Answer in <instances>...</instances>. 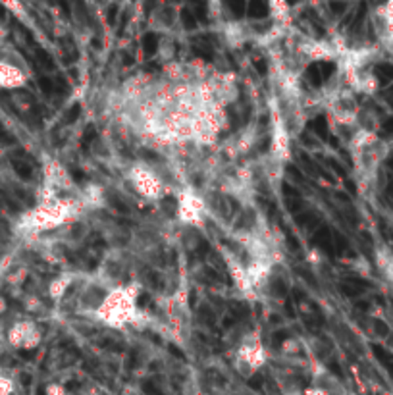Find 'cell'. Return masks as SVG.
Returning a JSON list of instances; mask_svg holds the SVG:
<instances>
[{
    "label": "cell",
    "mask_w": 393,
    "mask_h": 395,
    "mask_svg": "<svg viewBox=\"0 0 393 395\" xmlns=\"http://www.w3.org/2000/svg\"><path fill=\"white\" fill-rule=\"evenodd\" d=\"M10 344L16 345V347H33L37 344V332L31 324L27 322H19L16 326L10 330Z\"/></svg>",
    "instance_id": "obj_1"
},
{
    "label": "cell",
    "mask_w": 393,
    "mask_h": 395,
    "mask_svg": "<svg viewBox=\"0 0 393 395\" xmlns=\"http://www.w3.org/2000/svg\"><path fill=\"white\" fill-rule=\"evenodd\" d=\"M22 72L10 64L8 60H0V87H6V89H14V87L22 85Z\"/></svg>",
    "instance_id": "obj_2"
},
{
    "label": "cell",
    "mask_w": 393,
    "mask_h": 395,
    "mask_svg": "<svg viewBox=\"0 0 393 395\" xmlns=\"http://www.w3.org/2000/svg\"><path fill=\"white\" fill-rule=\"evenodd\" d=\"M12 389H14L12 380L0 374V395H12Z\"/></svg>",
    "instance_id": "obj_3"
},
{
    "label": "cell",
    "mask_w": 393,
    "mask_h": 395,
    "mask_svg": "<svg viewBox=\"0 0 393 395\" xmlns=\"http://www.w3.org/2000/svg\"><path fill=\"white\" fill-rule=\"evenodd\" d=\"M249 14H251L253 17H262L266 14V6L257 4V2H253V4L249 6Z\"/></svg>",
    "instance_id": "obj_4"
},
{
    "label": "cell",
    "mask_w": 393,
    "mask_h": 395,
    "mask_svg": "<svg viewBox=\"0 0 393 395\" xmlns=\"http://www.w3.org/2000/svg\"><path fill=\"white\" fill-rule=\"evenodd\" d=\"M143 44H145V51L147 52H153L156 49V37L154 35H145V39H143Z\"/></svg>",
    "instance_id": "obj_5"
},
{
    "label": "cell",
    "mask_w": 393,
    "mask_h": 395,
    "mask_svg": "<svg viewBox=\"0 0 393 395\" xmlns=\"http://www.w3.org/2000/svg\"><path fill=\"white\" fill-rule=\"evenodd\" d=\"M183 22H185V26L187 27L196 26V17H193V14H189V12H185V14H183Z\"/></svg>",
    "instance_id": "obj_6"
},
{
    "label": "cell",
    "mask_w": 393,
    "mask_h": 395,
    "mask_svg": "<svg viewBox=\"0 0 393 395\" xmlns=\"http://www.w3.org/2000/svg\"><path fill=\"white\" fill-rule=\"evenodd\" d=\"M332 10L333 12H342V10H345V4H332Z\"/></svg>",
    "instance_id": "obj_7"
},
{
    "label": "cell",
    "mask_w": 393,
    "mask_h": 395,
    "mask_svg": "<svg viewBox=\"0 0 393 395\" xmlns=\"http://www.w3.org/2000/svg\"><path fill=\"white\" fill-rule=\"evenodd\" d=\"M49 395H62V392H56V389H49Z\"/></svg>",
    "instance_id": "obj_8"
}]
</instances>
